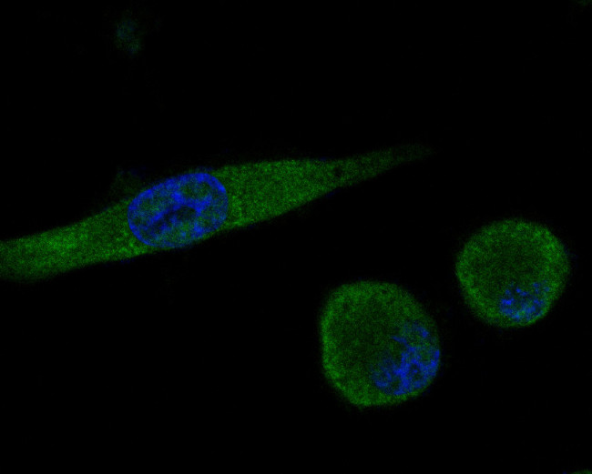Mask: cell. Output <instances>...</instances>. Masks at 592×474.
<instances>
[{
  "label": "cell",
  "instance_id": "obj_1",
  "mask_svg": "<svg viewBox=\"0 0 592 474\" xmlns=\"http://www.w3.org/2000/svg\"><path fill=\"white\" fill-rule=\"evenodd\" d=\"M317 330L322 375L356 408L413 400L442 366L436 321L414 294L393 281L360 278L336 286L322 305Z\"/></svg>",
  "mask_w": 592,
  "mask_h": 474
},
{
  "label": "cell",
  "instance_id": "obj_2",
  "mask_svg": "<svg viewBox=\"0 0 592 474\" xmlns=\"http://www.w3.org/2000/svg\"><path fill=\"white\" fill-rule=\"evenodd\" d=\"M453 271L462 300L476 319L496 328L521 329L553 310L569 283L572 257L549 226L509 217L468 236Z\"/></svg>",
  "mask_w": 592,
  "mask_h": 474
}]
</instances>
